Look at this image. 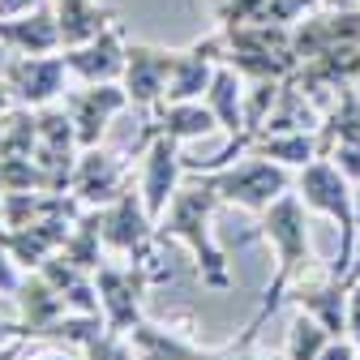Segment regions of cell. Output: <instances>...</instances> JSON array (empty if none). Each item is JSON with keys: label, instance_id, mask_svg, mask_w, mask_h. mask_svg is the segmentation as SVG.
Listing matches in <instances>:
<instances>
[{"label": "cell", "instance_id": "6da1fadb", "mask_svg": "<svg viewBox=\"0 0 360 360\" xmlns=\"http://www.w3.org/2000/svg\"><path fill=\"white\" fill-rule=\"evenodd\" d=\"M249 240H266L270 249H275V275H270V283L262 292V304H257V313L249 318V326L240 335V347H249L257 339V330L270 322V313H279L288 292L318 266V249H313V236H309V206L300 202L296 189L283 193L270 210L257 214V228L240 245H249Z\"/></svg>", "mask_w": 360, "mask_h": 360}, {"label": "cell", "instance_id": "7a4b0ae2", "mask_svg": "<svg viewBox=\"0 0 360 360\" xmlns=\"http://www.w3.org/2000/svg\"><path fill=\"white\" fill-rule=\"evenodd\" d=\"M219 193L210 189V180L202 172H189L180 193L172 198L167 214L159 219V240H176L193 253V266H198V279L202 288L210 292H232L236 279H232V266H228V253L219 249L214 232H210V219L219 210Z\"/></svg>", "mask_w": 360, "mask_h": 360}, {"label": "cell", "instance_id": "3957f363", "mask_svg": "<svg viewBox=\"0 0 360 360\" xmlns=\"http://www.w3.org/2000/svg\"><path fill=\"white\" fill-rule=\"evenodd\" d=\"M296 193L300 202L309 206V214H326L339 223V253L335 262H326V275L330 279H347L352 266H356V240H360V228H356V198H352V180L330 163V159H313L296 172Z\"/></svg>", "mask_w": 360, "mask_h": 360}, {"label": "cell", "instance_id": "277c9868", "mask_svg": "<svg viewBox=\"0 0 360 360\" xmlns=\"http://www.w3.org/2000/svg\"><path fill=\"white\" fill-rule=\"evenodd\" d=\"M228 34V60L245 82H288L300 60L292 52V26L275 22H245V26H219Z\"/></svg>", "mask_w": 360, "mask_h": 360}, {"label": "cell", "instance_id": "5b68a950", "mask_svg": "<svg viewBox=\"0 0 360 360\" xmlns=\"http://www.w3.org/2000/svg\"><path fill=\"white\" fill-rule=\"evenodd\" d=\"M202 176L210 180V189L219 193L223 206H240L249 214L270 210L283 193L296 189V172L283 167V163H270L262 155H240L236 163L214 167V172H202Z\"/></svg>", "mask_w": 360, "mask_h": 360}, {"label": "cell", "instance_id": "8992f818", "mask_svg": "<svg viewBox=\"0 0 360 360\" xmlns=\"http://www.w3.org/2000/svg\"><path fill=\"white\" fill-rule=\"evenodd\" d=\"M172 279L163 266H138V262H103L95 270V288H99V313L103 326L112 335H129L133 326L146 322V292L155 283Z\"/></svg>", "mask_w": 360, "mask_h": 360}, {"label": "cell", "instance_id": "52a82bcc", "mask_svg": "<svg viewBox=\"0 0 360 360\" xmlns=\"http://www.w3.org/2000/svg\"><path fill=\"white\" fill-rule=\"evenodd\" d=\"M103 219V245L108 253L124 257V262H138V266H155V240H159V223L150 219L138 185H129L112 206L99 210Z\"/></svg>", "mask_w": 360, "mask_h": 360}, {"label": "cell", "instance_id": "ba28073f", "mask_svg": "<svg viewBox=\"0 0 360 360\" xmlns=\"http://www.w3.org/2000/svg\"><path fill=\"white\" fill-rule=\"evenodd\" d=\"M138 193L150 210V219L159 223L172 206V198L185 185V155H180V142L167 138V133H155V138H138Z\"/></svg>", "mask_w": 360, "mask_h": 360}, {"label": "cell", "instance_id": "9c48e42d", "mask_svg": "<svg viewBox=\"0 0 360 360\" xmlns=\"http://www.w3.org/2000/svg\"><path fill=\"white\" fill-rule=\"evenodd\" d=\"M5 82L18 95V108H52L56 99L69 95V65L65 52H48V56H18L9 52L5 60Z\"/></svg>", "mask_w": 360, "mask_h": 360}, {"label": "cell", "instance_id": "30bf717a", "mask_svg": "<svg viewBox=\"0 0 360 360\" xmlns=\"http://www.w3.org/2000/svg\"><path fill=\"white\" fill-rule=\"evenodd\" d=\"M129 185H133V172H129V163H124L116 150H108V146H86V150L77 155V163H73L69 198H77L82 206L103 210V206H112Z\"/></svg>", "mask_w": 360, "mask_h": 360}, {"label": "cell", "instance_id": "8fae6325", "mask_svg": "<svg viewBox=\"0 0 360 360\" xmlns=\"http://www.w3.org/2000/svg\"><path fill=\"white\" fill-rule=\"evenodd\" d=\"M176 56H180V48H159V43H129L120 86L129 90V103H133V108L155 112V108L167 99V82H172V73H176Z\"/></svg>", "mask_w": 360, "mask_h": 360}, {"label": "cell", "instance_id": "7c38bea8", "mask_svg": "<svg viewBox=\"0 0 360 360\" xmlns=\"http://www.w3.org/2000/svg\"><path fill=\"white\" fill-rule=\"evenodd\" d=\"M65 108H69L73 129H77V146L86 150V146H103L108 124L133 103H129V90L120 82H90V86L82 82L77 90L65 95Z\"/></svg>", "mask_w": 360, "mask_h": 360}, {"label": "cell", "instance_id": "4fadbf2b", "mask_svg": "<svg viewBox=\"0 0 360 360\" xmlns=\"http://www.w3.org/2000/svg\"><path fill=\"white\" fill-rule=\"evenodd\" d=\"M223 56H228V34H223L219 26L202 39H193L189 48H180L176 56V73L167 82V99L163 103H185V99H206L210 90V77L214 69L223 65Z\"/></svg>", "mask_w": 360, "mask_h": 360}, {"label": "cell", "instance_id": "5bb4252c", "mask_svg": "<svg viewBox=\"0 0 360 360\" xmlns=\"http://www.w3.org/2000/svg\"><path fill=\"white\" fill-rule=\"evenodd\" d=\"M82 146H77V129L69 108L52 103V108H39V142H34V159L39 167L56 180V189L69 193V180H73V163H77Z\"/></svg>", "mask_w": 360, "mask_h": 360}, {"label": "cell", "instance_id": "9a60e30c", "mask_svg": "<svg viewBox=\"0 0 360 360\" xmlns=\"http://www.w3.org/2000/svg\"><path fill=\"white\" fill-rule=\"evenodd\" d=\"M77 214L82 210H60L52 219H43V223H30V228H5V223H0V249H5L22 270H39L48 257L60 253V245L69 240Z\"/></svg>", "mask_w": 360, "mask_h": 360}, {"label": "cell", "instance_id": "2e32d148", "mask_svg": "<svg viewBox=\"0 0 360 360\" xmlns=\"http://www.w3.org/2000/svg\"><path fill=\"white\" fill-rule=\"evenodd\" d=\"M65 52V65H69V77L77 82H120L124 77V52H129V39L116 26H108L103 34L77 43V48H60Z\"/></svg>", "mask_w": 360, "mask_h": 360}, {"label": "cell", "instance_id": "e0dca14e", "mask_svg": "<svg viewBox=\"0 0 360 360\" xmlns=\"http://www.w3.org/2000/svg\"><path fill=\"white\" fill-rule=\"evenodd\" d=\"M13 304H18V322H22L26 339H43L69 313V300L60 296V288L43 270H26L18 292H13Z\"/></svg>", "mask_w": 360, "mask_h": 360}, {"label": "cell", "instance_id": "ac0fdd59", "mask_svg": "<svg viewBox=\"0 0 360 360\" xmlns=\"http://www.w3.org/2000/svg\"><path fill=\"white\" fill-rule=\"evenodd\" d=\"M360 279V266H352V275L347 279H322V283H296L288 296H292V304L296 309H304V313H313L335 339L339 335H347V296H352V283Z\"/></svg>", "mask_w": 360, "mask_h": 360}, {"label": "cell", "instance_id": "d6986e66", "mask_svg": "<svg viewBox=\"0 0 360 360\" xmlns=\"http://www.w3.org/2000/svg\"><path fill=\"white\" fill-rule=\"evenodd\" d=\"M155 133H167V138H176L185 146V142L210 138V133H223V124H219V116L210 112L206 99H185V103H159L150 112V124L138 138H155Z\"/></svg>", "mask_w": 360, "mask_h": 360}, {"label": "cell", "instance_id": "ffe728a7", "mask_svg": "<svg viewBox=\"0 0 360 360\" xmlns=\"http://www.w3.org/2000/svg\"><path fill=\"white\" fill-rule=\"evenodd\" d=\"M0 43H5V52H18V56L60 52V26H56L52 5L22 13V18H0Z\"/></svg>", "mask_w": 360, "mask_h": 360}, {"label": "cell", "instance_id": "44dd1931", "mask_svg": "<svg viewBox=\"0 0 360 360\" xmlns=\"http://www.w3.org/2000/svg\"><path fill=\"white\" fill-rule=\"evenodd\" d=\"M52 13L60 26V48H77V43L103 34L108 26H116V9L99 5V0H52Z\"/></svg>", "mask_w": 360, "mask_h": 360}, {"label": "cell", "instance_id": "7402d4cb", "mask_svg": "<svg viewBox=\"0 0 360 360\" xmlns=\"http://www.w3.org/2000/svg\"><path fill=\"white\" fill-rule=\"evenodd\" d=\"M60 257L77 270H86V275H95V270L108 262V245H103V219L95 206H82V214L73 219V232L69 240L60 245Z\"/></svg>", "mask_w": 360, "mask_h": 360}, {"label": "cell", "instance_id": "603a6c76", "mask_svg": "<svg viewBox=\"0 0 360 360\" xmlns=\"http://www.w3.org/2000/svg\"><path fill=\"white\" fill-rule=\"evenodd\" d=\"M60 210H82L77 198L69 193H0V223L5 228H30V223H43Z\"/></svg>", "mask_w": 360, "mask_h": 360}, {"label": "cell", "instance_id": "cb8c5ba5", "mask_svg": "<svg viewBox=\"0 0 360 360\" xmlns=\"http://www.w3.org/2000/svg\"><path fill=\"white\" fill-rule=\"evenodd\" d=\"M245 155H262L270 163H283V167L300 172L304 163L318 159V129L313 133H257Z\"/></svg>", "mask_w": 360, "mask_h": 360}, {"label": "cell", "instance_id": "d4e9b609", "mask_svg": "<svg viewBox=\"0 0 360 360\" xmlns=\"http://www.w3.org/2000/svg\"><path fill=\"white\" fill-rule=\"evenodd\" d=\"M347 138H360V86H347L335 95V103L322 112V124H318V159L330 155L335 142H347Z\"/></svg>", "mask_w": 360, "mask_h": 360}, {"label": "cell", "instance_id": "484cf974", "mask_svg": "<svg viewBox=\"0 0 360 360\" xmlns=\"http://www.w3.org/2000/svg\"><path fill=\"white\" fill-rule=\"evenodd\" d=\"M330 339H335V335H330L318 318H313V313L296 309V318H292V326H288V339H283V356H288V360H318Z\"/></svg>", "mask_w": 360, "mask_h": 360}, {"label": "cell", "instance_id": "4316f807", "mask_svg": "<svg viewBox=\"0 0 360 360\" xmlns=\"http://www.w3.org/2000/svg\"><path fill=\"white\" fill-rule=\"evenodd\" d=\"M318 9H326V0H270L266 13L257 22H275V26H296L304 18H313Z\"/></svg>", "mask_w": 360, "mask_h": 360}, {"label": "cell", "instance_id": "83f0119b", "mask_svg": "<svg viewBox=\"0 0 360 360\" xmlns=\"http://www.w3.org/2000/svg\"><path fill=\"white\" fill-rule=\"evenodd\" d=\"M82 356H86V360H138V352H133L129 335H112L108 326L82 347Z\"/></svg>", "mask_w": 360, "mask_h": 360}, {"label": "cell", "instance_id": "f1b7e54d", "mask_svg": "<svg viewBox=\"0 0 360 360\" xmlns=\"http://www.w3.org/2000/svg\"><path fill=\"white\" fill-rule=\"evenodd\" d=\"M18 360H86L82 347L65 343V339H22Z\"/></svg>", "mask_w": 360, "mask_h": 360}, {"label": "cell", "instance_id": "f546056e", "mask_svg": "<svg viewBox=\"0 0 360 360\" xmlns=\"http://www.w3.org/2000/svg\"><path fill=\"white\" fill-rule=\"evenodd\" d=\"M270 0H219L214 9V26H245V22H257L266 13Z\"/></svg>", "mask_w": 360, "mask_h": 360}, {"label": "cell", "instance_id": "4dcf8cb0", "mask_svg": "<svg viewBox=\"0 0 360 360\" xmlns=\"http://www.w3.org/2000/svg\"><path fill=\"white\" fill-rule=\"evenodd\" d=\"M347 180H352V185H360V138H347V142H335L330 146V155H326Z\"/></svg>", "mask_w": 360, "mask_h": 360}, {"label": "cell", "instance_id": "1f68e13d", "mask_svg": "<svg viewBox=\"0 0 360 360\" xmlns=\"http://www.w3.org/2000/svg\"><path fill=\"white\" fill-rule=\"evenodd\" d=\"M22 275H26V270H22L5 249H0V296H13V292H18V283H22Z\"/></svg>", "mask_w": 360, "mask_h": 360}, {"label": "cell", "instance_id": "d6a6232c", "mask_svg": "<svg viewBox=\"0 0 360 360\" xmlns=\"http://www.w3.org/2000/svg\"><path fill=\"white\" fill-rule=\"evenodd\" d=\"M318 360H360V347L347 339V335H339V339H330L326 347H322V356Z\"/></svg>", "mask_w": 360, "mask_h": 360}, {"label": "cell", "instance_id": "836d02e7", "mask_svg": "<svg viewBox=\"0 0 360 360\" xmlns=\"http://www.w3.org/2000/svg\"><path fill=\"white\" fill-rule=\"evenodd\" d=\"M347 339L360 347V279L352 283V296H347Z\"/></svg>", "mask_w": 360, "mask_h": 360}, {"label": "cell", "instance_id": "e575fe53", "mask_svg": "<svg viewBox=\"0 0 360 360\" xmlns=\"http://www.w3.org/2000/svg\"><path fill=\"white\" fill-rule=\"evenodd\" d=\"M52 0H0V18H22V13H34V9H48Z\"/></svg>", "mask_w": 360, "mask_h": 360}, {"label": "cell", "instance_id": "d590c367", "mask_svg": "<svg viewBox=\"0 0 360 360\" xmlns=\"http://www.w3.org/2000/svg\"><path fill=\"white\" fill-rule=\"evenodd\" d=\"M18 339H26L22 322H18V318H0V347H9V343H18Z\"/></svg>", "mask_w": 360, "mask_h": 360}, {"label": "cell", "instance_id": "8d00e7d4", "mask_svg": "<svg viewBox=\"0 0 360 360\" xmlns=\"http://www.w3.org/2000/svg\"><path fill=\"white\" fill-rule=\"evenodd\" d=\"M13 108H18V95L9 90V82L0 77V116H5V112H13Z\"/></svg>", "mask_w": 360, "mask_h": 360}, {"label": "cell", "instance_id": "74e56055", "mask_svg": "<svg viewBox=\"0 0 360 360\" xmlns=\"http://www.w3.org/2000/svg\"><path fill=\"white\" fill-rule=\"evenodd\" d=\"M352 198H356V228H360V185H352Z\"/></svg>", "mask_w": 360, "mask_h": 360}, {"label": "cell", "instance_id": "f35d334b", "mask_svg": "<svg viewBox=\"0 0 360 360\" xmlns=\"http://www.w3.org/2000/svg\"><path fill=\"white\" fill-rule=\"evenodd\" d=\"M138 360H159V356H138Z\"/></svg>", "mask_w": 360, "mask_h": 360}, {"label": "cell", "instance_id": "ab89813d", "mask_svg": "<svg viewBox=\"0 0 360 360\" xmlns=\"http://www.w3.org/2000/svg\"><path fill=\"white\" fill-rule=\"evenodd\" d=\"M5 116H9V112H5ZM5 116H0V129H5Z\"/></svg>", "mask_w": 360, "mask_h": 360}, {"label": "cell", "instance_id": "60d3db41", "mask_svg": "<svg viewBox=\"0 0 360 360\" xmlns=\"http://www.w3.org/2000/svg\"><path fill=\"white\" fill-rule=\"evenodd\" d=\"M356 266H360V257H356Z\"/></svg>", "mask_w": 360, "mask_h": 360}]
</instances>
